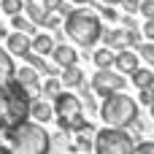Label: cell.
<instances>
[{
    "label": "cell",
    "mask_w": 154,
    "mask_h": 154,
    "mask_svg": "<svg viewBox=\"0 0 154 154\" xmlns=\"http://www.w3.org/2000/svg\"><path fill=\"white\" fill-rule=\"evenodd\" d=\"M30 106H32V97L16 79L3 84L0 87V130H11V127L27 122Z\"/></svg>",
    "instance_id": "cell-1"
},
{
    "label": "cell",
    "mask_w": 154,
    "mask_h": 154,
    "mask_svg": "<svg viewBox=\"0 0 154 154\" xmlns=\"http://www.w3.org/2000/svg\"><path fill=\"white\" fill-rule=\"evenodd\" d=\"M8 146L16 154H49L51 152V135L41 122H22L11 130H3Z\"/></svg>",
    "instance_id": "cell-2"
},
{
    "label": "cell",
    "mask_w": 154,
    "mask_h": 154,
    "mask_svg": "<svg viewBox=\"0 0 154 154\" xmlns=\"http://www.w3.org/2000/svg\"><path fill=\"white\" fill-rule=\"evenodd\" d=\"M65 32L84 49L95 46L100 38H103V22L92 14V11H84V8H70V14L65 16Z\"/></svg>",
    "instance_id": "cell-3"
},
{
    "label": "cell",
    "mask_w": 154,
    "mask_h": 154,
    "mask_svg": "<svg viewBox=\"0 0 154 154\" xmlns=\"http://www.w3.org/2000/svg\"><path fill=\"white\" fill-rule=\"evenodd\" d=\"M100 119L106 122V127H130L138 122V103L130 97V95H122V92H114L108 97H103V106H100Z\"/></svg>",
    "instance_id": "cell-4"
},
{
    "label": "cell",
    "mask_w": 154,
    "mask_h": 154,
    "mask_svg": "<svg viewBox=\"0 0 154 154\" xmlns=\"http://www.w3.org/2000/svg\"><path fill=\"white\" fill-rule=\"evenodd\" d=\"M54 119H57V125H60V130H65V133H79L84 125H87V119H84V103L73 95V92H60L57 97H54Z\"/></svg>",
    "instance_id": "cell-5"
},
{
    "label": "cell",
    "mask_w": 154,
    "mask_h": 154,
    "mask_svg": "<svg viewBox=\"0 0 154 154\" xmlns=\"http://www.w3.org/2000/svg\"><path fill=\"white\" fill-rule=\"evenodd\" d=\"M95 154H135V138L122 127H103L95 133Z\"/></svg>",
    "instance_id": "cell-6"
},
{
    "label": "cell",
    "mask_w": 154,
    "mask_h": 154,
    "mask_svg": "<svg viewBox=\"0 0 154 154\" xmlns=\"http://www.w3.org/2000/svg\"><path fill=\"white\" fill-rule=\"evenodd\" d=\"M127 84V79L119 73V70H111V68H100L95 76H92V92L100 95V97H108L114 92H122Z\"/></svg>",
    "instance_id": "cell-7"
},
{
    "label": "cell",
    "mask_w": 154,
    "mask_h": 154,
    "mask_svg": "<svg viewBox=\"0 0 154 154\" xmlns=\"http://www.w3.org/2000/svg\"><path fill=\"white\" fill-rule=\"evenodd\" d=\"M5 49L11 51V54H16V57H24L27 51H32V38L27 35V32H11L8 38H5Z\"/></svg>",
    "instance_id": "cell-8"
},
{
    "label": "cell",
    "mask_w": 154,
    "mask_h": 154,
    "mask_svg": "<svg viewBox=\"0 0 154 154\" xmlns=\"http://www.w3.org/2000/svg\"><path fill=\"white\" fill-rule=\"evenodd\" d=\"M138 60H141V54H138L135 49H122V51H116L114 68H116L119 73H133L135 68H141V65H138Z\"/></svg>",
    "instance_id": "cell-9"
},
{
    "label": "cell",
    "mask_w": 154,
    "mask_h": 154,
    "mask_svg": "<svg viewBox=\"0 0 154 154\" xmlns=\"http://www.w3.org/2000/svg\"><path fill=\"white\" fill-rule=\"evenodd\" d=\"M51 57H54V65H60V68H70V65L79 62L76 49L73 46H65V43H57L54 51H51Z\"/></svg>",
    "instance_id": "cell-10"
},
{
    "label": "cell",
    "mask_w": 154,
    "mask_h": 154,
    "mask_svg": "<svg viewBox=\"0 0 154 154\" xmlns=\"http://www.w3.org/2000/svg\"><path fill=\"white\" fill-rule=\"evenodd\" d=\"M30 119H35V122H41V125L51 122V119H54V106L46 103L43 97L32 100V106H30Z\"/></svg>",
    "instance_id": "cell-11"
},
{
    "label": "cell",
    "mask_w": 154,
    "mask_h": 154,
    "mask_svg": "<svg viewBox=\"0 0 154 154\" xmlns=\"http://www.w3.org/2000/svg\"><path fill=\"white\" fill-rule=\"evenodd\" d=\"M108 49L114 51H122V49H130L127 46V30H103V38H100Z\"/></svg>",
    "instance_id": "cell-12"
},
{
    "label": "cell",
    "mask_w": 154,
    "mask_h": 154,
    "mask_svg": "<svg viewBox=\"0 0 154 154\" xmlns=\"http://www.w3.org/2000/svg\"><path fill=\"white\" fill-rule=\"evenodd\" d=\"M95 133H97V130L87 122V125L76 133V149H79V152H84V154H89L92 149H95Z\"/></svg>",
    "instance_id": "cell-13"
},
{
    "label": "cell",
    "mask_w": 154,
    "mask_h": 154,
    "mask_svg": "<svg viewBox=\"0 0 154 154\" xmlns=\"http://www.w3.org/2000/svg\"><path fill=\"white\" fill-rule=\"evenodd\" d=\"M14 76H16V68H14V54H11L8 49H3V46H0V87H3V84H8Z\"/></svg>",
    "instance_id": "cell-14"
},
{
    "label": "cell",
    "mask_w": 154,
    "mask_h": 154,
    "mask_svg": "<svg viewBox=\"0 0 154 154\" xmlns=\"http://www.w3.org/2000/svg\"><path fill=\"white\" fill-rule=\"evenodd\" d=\"M54 38L49 35V32H35L32 35V51L35 54H41V57H46V54H51L54 51Z\"/></svg>",
    "instance_id": "cell-15"
},
{
    "label": "cell",
    "mask_w": 154,
    "mask_h": 154,
    "mask_svg": "<svg viewBox=\"0 0 154 154\" xmlns=\"http://www.w3.org/2000/svg\"><path fill=\"white\" fill-rule=\"evenodd\" d=\"M130 81H133L138 89H149V87H154V70L152 68H135V70L130 73Z\"/></svg>",
    "instance_id": "cell-16"
},
{
    "label": "cell",
    "mask_w": 154,
    "mask_h": 154,
    "mask_svg": "<svg viewBox=\"0 0 154 154\" xmlns=\"http://www.w3.org/2000/svg\"><path fill=\"white\" fill-rule=\"evenodd\" d=\"M60 81H62V87H81L84 84V73H81L79 65H70V68H62Z\"/></svg>",
    "instance_id": "cell-17"
},
{
    "label": "cell",
    "mask_w": 154,
    "mask_h": 154,
    "mask_svg": "<svg viewBox=\"0 0 154 154\" xmlns=\"http://www.w3.org/2000/svg\"><path fill=\"white\" fill-rule=\"evenodd\" d=\"M92 60H95L97 70H100V68H111V65H114V60H116V51H114V49H108V46H103V49H97V51L92 54Z\"/></svg>",
    "instance_id": "cell-18"
},
{
    "label": "cell",
    "mask_w": 154,
    "mask_h": 154,
    "mask_svg": "<svg viewBox=\"0 0 154 154\" xmlns=\"http://www.w3.org/2000/svg\"><path fill=\"white\" fill-rule=\"evenodd\" d=\"M46 14H49V11H46L41 3H27V5H24V16H27L30 22H35V24H43V22H46Z\"/></svg>",
    "instance_id": "cell-19"
},
{
    "label": "cell",
    "mask_w": 154,
    "mask_h": 154,
    "mask_svg": "<svg viewBox=\"0 0 154 154\" xmlns=\"http://www.w3.org/2000/svg\"><path fill=\"white\" fill-rule=\"evenodd\" d=\"M14 79H16L22 87H30V84H41V81H38V70H35L32 65H24V68H19Z\"/></svg>",
    "instance_id": "cell-20"
},
{
    "label": "cell",
    "mask_w": 154,
    "mask_h": 154,
    "mask_svg": "<svg viewBox=\"0 0 154 154\" xmlns=\"http://www.w3.org/2000/svg\"><path fill=\"white\" fill-rule=\"evenodd\" d=\"M41 92H43V97H57L60 92H62V81H60V76H46V81L41 84Z\"/></svg>",
    "instance_id": "cell-21"
},
{
    "label": "cell",
    "mask_w": 154,
    "mask_h": 154,
    "mask_svg": "<svg viewBox=\"0 0 154 154\" xmlns=\"http://www.w3.org/2000/svg\"><path fill=\"white\" fill-rule=\"evenodd\" d=\"M11 24H14V30H19V32H35V22H30L24 14H16V16H11Z\"/></svg>",
    "instance_id": "cell-22"
},
{
    "label": "cell",
    "mask_w": 154,
    "mask_h": 154,
    "mask_svg": "<svg viewBox=\"0 0 154 154\" xmlns=\"http://www.w3.org/2000/svg\"><path fill=\"white\" fill-rule=\"evenodd\" d=\"M0 11L8 16H16L19 11H24V5H22V0H0Z\"/></svg>",
    "instance_id": "cell-23"
},
{
    "label": "cell",
    "mask_w": 154,
    "mask_h": 154,
    "mask_svg": "<svg viewBox=\"0 0 154 154\" xmlns=\"http://www.w3.org/2000/svg\"><path fill=\"white\" fill-rule=\"evenodd\" d=\"M135 51H138V54H141V57L149 62V68H154V41H143V43H141Z\"/></svg>",
    "instance_id": "cell-24"
},
{
    "label": "cell",
    "mask_w": 154,
    "mask_h": 154,
    "mask_svg": "<svg viewBox=\"0 0 154 154\" xmlns=\"http://www.w3.org/2000/svg\"><path fill=\"white\" fill-rule=\"evenodd\" d=\"M62 19H65V14H62V11H49V14H46V22H43V27H49V30H57V27L62 24Z\"/></svg>",
    "instance_id": "cell-25"
},
{
    "label": "cell",
    "mask_w": 154,
    "mask_h": 154,
    "mask_svg": "<svg viewBox=\"0 0 154 154\" xmlns=\"http://www.w3.org/2000/svg\"><path fill=\"white\" fill-rule=\"evenodd\" d=\"M143 43V32L141 30H127V46L130 49H138Z\"/></svg>",
    "instance_id": "cell-26"
},
{
    "label": "cell",
    "mask_w": 154,
    "mask_h": 154,
    "mask_svg": "<svg viewBox=\"0 0 154 154\" xmlns=\"http://www.w3.org/2000/svg\"><path fill=\"white\" fill-rule=\"evenodd\" d=\"M97 11H100L103 19H108V22H116V19H119V14L114 11V5H106V3H103V5H97Z\"/></svg>",
    "instance_id": "cell-27"
},
{
    "label": "cell",
    "mask_w": 154,
    "mask_h": 154,
    "mask_svg": "<svg viewBox=\"0 0 154 154\" xmlns=\"http://www.w3.org/2000/svg\"><path fill=\"white\" fill-rule=\"evenodd\" d=\"M138 100H141L143 106H152L154 103V87H149V89H138Z\"/></svg>",
    "instance_id": "cell-28"
},
{
    "label": "cell",
    "mask_w": 154,
    "mask_h": 154,
    "mask_svg": "<svg viewBox=\"0 0 154 154\" xmlns=\"http://www.w3.org/2000/svg\"><path fill=\"white\" fill-rule=\"evenodd\" d=\"M135 154H154V141H141V143H135Z\"/></svg>",
    "instance_id": "cell-29"
},
{
    "label": "cell",
    "mask_w": 154,
    "mask_h": 154,
    "mask_svg": "<svg viewBox=\"0 0 154 154\" xmlns=\"http://www.w3.org/2000/svg\"><path fill=\"white\" fill-rule=\"evenodd\" d=\"M141 14H143L146 19H154V0H143V3H141Z\"/></svg>",
    "instance_id": "cell-30"
},
{
    "label": "cell",
    "mask_w": 154,
    "mask_h": 154,
    "mask_svg": "<svg viewBox=\"0 0 154 154\" xmlns=\"http://www.w3.org/2000/svg\"><path fill=\"white\" fill-rule=\"evenodd\" d=\"M141 32H143L146 41H154V19H146V24L141 27Z\"/></svg>",
    "instance_id": "cell-31"
},
{
    "label": "cell",
    "mask_w": 154,
    "mask_h": 154,
    "mask_svg": "<svg viewBox=\"0 0 154 154\" xmlns=\"http://www.w3.org/2000/svg\"><path fill=\"white\" fill-rule=\"evenodd\" d=\"M141 3H143V0H122L125 11H130V14H138V11H141Z\"/></svg>",
    "instance_id": "cell-32"
},
{
    "label": "cell",
    "mask_w": 154,
    "mask_h": 154,
    "mask_svg": "<svg viewBox=\"0 0 154 154\" xmlns=\"http://www.w3.org/2000/svg\"><path fill=\"white\" fill-rule=\"evenodd\" d=\"M65 5V0H43V8L46 11H60Z\"/></svg>",
    "instance_id": "cell-33"
},
{
    "label": "cell",
    "mask_w": 154,
    "mask_h": 154,
    "mask_svg": "<svg viewBox=\"0 0 154 154\" xmlns=\"http://www.w3.org/2000/svg\"><path fill=\"white\" fill-rule=\"evenodd\" d=\"M122 24H125V30H138V27H135V19H133V14L122 16Z\"/></svg>",
    "instance_id": "cell-34"
},
{
    "label": "cell",
    "mask_w": 154,
    "mask_h": 154,
    "mask_svg": "<svg viewBox=\"0 0 154 154\" xmlns=\"http://www.w3.org/2000/svg\"><path fill=\"white\" fill-rule=\"evenodd\" d=\"M0 154H16V152H14L11 146H0Z\"/></svg>",
    "instance_id": "cell-35"
},
{
    "label": "cell",
    "mask_w": 154,
    "mask_h": 154,
    "mask_svg": "<svg viewBox=\"0 0 154 154\" xmlns=\"http://www.w3.org/2000/svg\"><path fill=\"white\" fill-rule=\"evenodd\" d=\"M106 5H116V3H122V0H103Z\"/></svg>",
    "instance_id": "cell-36"
},
{
    "label": "cell",
    "mask_w": 154,
    "mask_h": 154,
    "mask_svg": "<svg viewBox=\"0 0 154 154\" xmlns=\"http://www.w3.org/2000/svg\"><path fill=\"white\" fill-rule=\"evenodd\" d=\"M0 38H5V27L3 24H0Z\"/></svg>",
    "instance_id": "cell-37"
},
{
    "label": "cell",
    "mask_w": 154,
    "mask_h": 154,
    "mask_svg": "<svg viewBox=\"0 0 154 154\" xmlns=\"http://www.w3.org/2000/svg\"><path fill=\"white\" fill-rule=\"evenodd\" d=\"M149 114H152V119H154V103H152V106H149Z\"/></svg>",
    "instance_id": "cell-38"
},
{
    "label": "cell",
    "mask_w": 154,
    "mask_h": 154,
    "mask_svg": "<svg viewBox=\"0 0 154 154\" xmlns=\"http://www.w3.org/2000/svg\"><path fill=\"white\" fill-rule=\"evenodd\" d=\"M73 3H92V0H73Z\"/></svg>",
    "instance_id": "cell-39"
},
{
    "label": "cell",
    "mask_w": 154,
    "mask_h": 154,
    "mask_svg": "<svg viewBox=\"0 0 154 154\" xmlns=\"http://www.w3.org/2000/svg\"><path fill=\"white\" fill-rule=\"evenodd\" d=\"M27 3H35V0H27Z\"/></svg>",
    "instance_id": "cell-40"
}]
</instances>
